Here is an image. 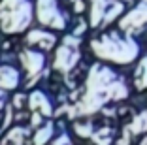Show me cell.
Masks as SVG:
<instances>
[{"label": "cell", "mask_w": 147, "mask_h": 145, "mask_svg": "<svg viewBox=\"0 0 147 145\" xmlns=\"http://www.w3.org/2000/svg\"><path fill=\"white\" fill-rule=\"evenodd\" d=\"M38 19L43 25H53V26H62L64 23L61 21L57 13L55 0H40L38 2Z\"/></svg>", "instance_id": "obj_1"}, {"label": "cell", "mask_w": 147, "mask_h": 145, "mask_svg": "<svg viewBox=\"0 0 147 145\" xmlns=\"http://www.w3.org/2000/svg\"><path fill=\"white\" fill-rule=\"evenodd\" d=\"M21 60L30 72H36V70H40V66H42V55H36V53H32V51L23 53Z\"/></svg>", "instance_id": "obj_2"}, {"label": "cell", "mask_w": 147, "mask_h": 145, "mask_svg": "<svg viewBox=\"0 0 147 145\" xmlns=\"http://www.w3.org/2000/svg\"><path fill=\"white\" fill-rule=\"evenodd\" d=\"M15 83H17V74H15V70L0 68V85L9 89V87H15Z\"/></svg>", "instance_id": "obj_3"}, {"label": "cell", "mask_w": 147, "mask_h": 145, "mask_svg": "<svg viewBox=\"0 0 147 145\" xmlns=\"http://www.w3.org/2000/svg\"><path fill=\"white\" fill-rule=\"evenodd\" d=\"M30 106L32 109H38V107H42V113H45V115H49L51 113V106H49V102L45 98H43L42 92H34L30 96Z\"/></svg>", "instance_id": "obj_4"}, {"label": "cell", "mask_w": 147, "mask_h": 145, "mask_svg": "<svg viewBox=\"0 0 147 145\" xmlns=\"http://www.w3.org/2000/svg\"><path fill=\"white\" fill-rule=\"evenodd\" d=\"M28 40L30 42H36V43H42L43 47H51L53 43H55V38H53L51 34H43V32H32L30 36H28Z\"/></svg>", "instance_id": "obj_5"}, {"label": "cell", "mask_w": 147, "mask_h": 145, "mask_svg": "<svg viewBox=\"0 0 147 145\" xmlns=\"http://www.w3.org/2000/svg\"><path fill=\"white\" fill-rule=\"evenodd\" d=\"M49 136H51V124H49V126H45V128H42V130L36 134V140H34L36 145H43Z\"/></svg>", "instance_id": "obj_6"}]
</instances>
